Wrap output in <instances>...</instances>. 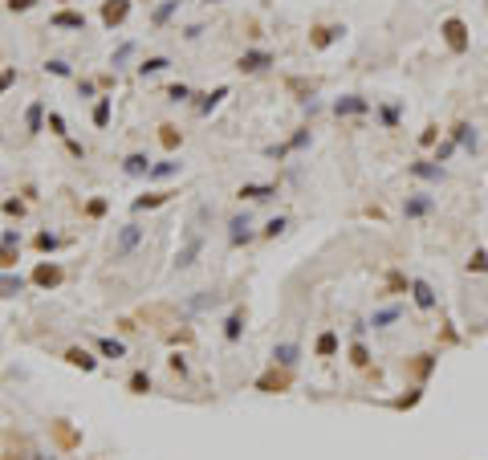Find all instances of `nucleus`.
I'll return each instance as SVG.
<instances>
[{
	"instance_id": "7c9ffc66",
	"label": "nucleus",
	"mask_w": 488,
	"mask_h": 460,
	"mask_svg": "<svg viewBox=\"0 0 488 460\" xmlns=\"http://www.w3.org/2000/svg\"><path fill=\"white\" fill-rule=\"evenodd\" d=\"M350 362H354V367H366V362H371V359H366V346H350Z\"/></svg>"
},
{
	"instance_id": "ddd939ff",
	"label": "nucleus",
	"mask_w": 488,
	"mask_h": 460,
	"mask_svg": "<svg viewBox=\"0 0 488 460\" xmlns=\"http://www.w3.org/2000/svg\"><path fill=\"white\" fill-rule=\"evenodd\" d=\"M98 350H102L106 359H122V355H127V346L118 343V338H102V343H98Z\"/></svg>"
},
{
	"instance_id": "c9c22d12",
	"label": "nucleus",
	"mask_w": 488,
	"mask_h": 460,
	"mask_svg": "<svg viewBox=\"0 0 488 460\" xmlns=\"http://www.w3.org/2000/svg\"><path fill=\"white\" fill-rule=\"evenodd\" d=\"M399 318V310H378L374 314V326H383V322H395Z\"/></svg>"
},
{
	"instance_id": "7ed1b4c3",
	"label": "nucleus",
	"mask_w": 488,
	"mask_h": 460,
	"mask_svg": "<svg viewBox=\"0 0 488 460\" xmlns=\"http://www.w3.org/2000/svg\"><path fill=\"white\" fill-rule=\"evenodd\" d=\"M130 17V0H106V4H102V21H106V25H122V21Z\"/></svg>"
},
{
	"instance_id": "c756f323",
	"label": "nucleus",
	"mask_w": 488,
	"mask_h": 460,
	"mask_svg": "<svg viewBox=\"0 0 488 460\" xmlns=\"http://www.w3.org/2000/svg\"><path fill=\"white\" fill-rule=\"evenodd\" d=\"M8 265H16V253H13V245L0 241V269H8Z\"/></svg>"
},
{
	"instance_id": "423d86ee",
	"label": "nucleus",
	"mask_w": 488,
	"mask_h": 460,
	"mask_svg": "<svg viewBox=\"0 0 488 460\" xmlns=\"http://www.w3.org/2000/svg\"><path fill=\"white\" fill-rule=\"evenodd\" d=\"M257 387L260 391H285V387H289V375H285V371H269V375H260Z\"/></svg>"
},
{
	"instance_id": "c85d7f7f",
	"label": "nucleus",
	"mask_w": 488,
	"mask_h": 460,
	"mask_svg": "<svg viewBox=\"0 0 488 460\" xmlns=\"http://www.w3.org/2000/svg\"><path fill=\"white\" fill-rule=\"evenodd\" d=\"M159 139H163V147H167V151H171V147H179V131H175V127H163V131H159Z\"/></svg>"
},
{
	"instance_id": "6e6552de",
	"label": "nucleus",
	"mask_w": 488,
	"mask_h": 460,
	"mask_svg": "<svg viewBox=\"0 0 488 460\" xmlns=\"http://www.w3.org/2000/svg\"><path fill=\"white\" fill-rule=\"evenodd\" d=\"M65 362H69V367H81V371H94V367H98V362L81 350V346H69V350H65Z\"/></svg>"
},
{
	"instance_id": "e433bc0d",
	"label": "nucleus",
	"mask_w": 488,
	"mask_h": 460,
	"mask_svg": "<svg viewBox=\"0 0 488 460\" xmlns=\"http://www.w3.org/2000/svg\"><path fill=\"white\" fill-rule=\"evenodd\" d=\"M472 269H476V273H484V269H488V257H484V253H476V257H472Z\"/></svg>"
},
{
	"instance_id": "20e7f679",
	"label": "nucleus",
	"mask_w": 488,
	"mask_h": 460,
	"mask_svg": "<svg viewBox=\"0 0 488 460\" xmlns=\"http://www.w3.org/2000/svg\"><path fill=\"white\" fill-rule=\"evenodd\" d=\"M33 281H37L41 289H53V285H62V269L45 261V265H37V269H33Z\"/></svg>"
},
{
	"instance_id": "0eeeda50",
	"label": "nucleus",
	"mask_w": 488,
	"mask_h": 460,
	"mask_svg": "<svg viewBox=\"0 0 488 460\" xmlns=\"http://www.w3.org/2000/svg\"><path fill=\"white\" fill-rule=\"evenodd\" d=\"M134 245H139V229H134V224H127V229L118 232V245H114V253H118V257H127Z\"/></svg>"
},
{
	"instance_id": "4468645a",
	"label": "nucleus",
	"mask_w": 488,
	"mask_h": 460,
	"mask_svg": "<svg viewBox=\"0 0 488 460\" xmlns=\"http://www.w3.org/2000/svg\"><path fill=\"white\" fill-rule=\"evenodd\" d=\"M342 29H313V37H309V45H313V50H325V45H330V41H334V37H338Z\"/></svg>"
},
{
	"instance_id": "bb28decb",
	"label": "nucleus",
	"mask_w": 488,
	"mask_h": 460,
	"mask_svg": "<svg viewBox=\"0 0 488 460\" xmlns=\"http://www.w3.org/2000/svg\"><path fill=\"white\" fill-rule=\"evenodd\" d=\"M411 171H415V176H423V180H439V176H443V171H439V167H431V163H415Z\"/></svg>"
},
{
	"instance_id": "a211bd4d",
	"label": "nucleus",
	"mask_w": 488,
	"mask_h": 460,
	"mask_svg": "<svg viewBox=\"0 0 488 460\" xmlns=\"http://www.w3.org/2000/svg\"><path fill=\"white\" fill-rule=\"evenodd\" d=\"M130 391L146 395V391H151V375H146V371H134V375H130Z\"/></svg>"
},
{
	"instance_id": "79ce46f5",
	"label": "nucleus",
	"mask_w": 488,
	"mask_h": 460,
	"mask_svg": "<svg viewBox=\"0 0 488 460\" xmlns=\"http://www.w3.org/2000/svg\"><path fill=\"white\" fill-rule=\"evenodd\" d=\"M8 8H13V13H25V8H33V0H8Z\"/></svg>"
},
{
	"instance_id": "393cba45",
	"label": "nucleus",
	"mask_w": 488,
	"mask_h": 460,
	"mask_svg": "<svg viewBox=\"0 0 488 460\" xmlns=\"http://www.w3.org/2000/svg\"><path fill=\"white\" fill-rule=\"evenodd\" d=\"M94 122H98V127H106V122H110V102H106V98L94 106Z\"/></svg>"
},
{
	"instance_id": "cd10ccee",
	"label": "nucleus",
	"mask_w": 488,
	"mask_h": 460,
	"mask_svg": "<svg viewBox=\"0 0 488 460\" xmlns=\"http://www.w3.org/2000/svg\"><path fill=\"white\" fill-rule=\"evenodd\" d=\"M334 350H338V338H334V334H322V338H318V355H334Z\"/></svg>"
},
{
	"instance_id": "39448f33",
	"label": "nucleus",
	"mask_w": 488,
	"mask_h": 460,
	"mask_svg": "<svg viewBox=\"0 0 488 460\" xmlns=\"http://www.w3.org/2000/svg\"><path fill=\"white\" fill-rule=\"evenodd\" d=\"M265 66H273V57H269V53H260V50H252V53H244V57H240L244 74H260Z\"/></svg>"
},
{
	"instance_id": "473e14b6",
	"label": "nucleus",
	"mask_w": 488,
	"mask_h": 460,
	"mask_svg": "<svg viewBox=\"0 0 488 460\" xmlns=\"http://www.w3.org/2000/svg\"><path fill=\"white\" fill-rule=\"evenodd\" d=\"M37 248H41V253L57 248V236H53V232H41V236H37Z\"/></svg>"
},
{
	"instance_id": "aec40b11",
	"label": "nucleus",
	"mask_w": 488,
	"mask_h": 460,
	"mask_svg": "<svg viewBox=\"0 0 488 460\" xmlns=\"http://www.w3.org/2000/svg\"><path fill=\"white\" fill-rule=\"evenodd\" d=\"M21 285H25L21 277H0V297H16L21 294Z\"/></svg>"
},
{
	"instance_id": "4c0bfd02",
	"label": "nucleus",
	"mask_w": 488,
	"mask_h": 460,
	"mask_svg": "<svg viewBox=\"0 0 488 460\" xmlns=\"http://www.w3.org/2000/svg\"><path fill=\"white\" fill-rule=\"evenodd\" d=\"M49 127H53V134H65V118L62 115H49Z\"/></svg>"
},
{
	"instance_id": "1a4fd4ad",
	"label": "nucleus",
	"mask_w": 488,
	"mask_h": 460,
	"mask_svg": "<svg viewBox=\"0 0 488 460\" xmlns=\"http://www.w3.org/2000/svg\"><path fill=\"white\" fill-rule=\"evenodd\" d=\"M411 294H415V301H419L423 310H431V306H436V294H431V285H427V281H415V285H411Z\"/></svg>"
},
{
	"instance_id": "ea45409f",
	"label": "nucleus",
	"mask_w": 488,
	"mask_h": 460,
	"mask_svg": "<svg viewBox=\"0 0 488 460\" xmlns=\"http://www.w3.org/2000/svg\"><path fill=\"white\" fill-rule=\"evenodd\" d=\"M49 74H57V78H65V74H69V66H65V62H49Z\"/></svg>"
},
{
	"instance_id": "f8f14e48",
	"label": "nucleus",
	"mask_w": 488,
	"mask_h": 460,
	"mask_svg": "<svg viewBox=\"0 0 488 460\" xmlns=\"http://www.w3.org/2000/svg\"><path fill=\"white\" fill-rule=\"evenodd\" d=\"M122 167H127V176H151V163H146V155H130Z\"/></svg>"
},
{
	"instance_id": "f257e3e1",
	"label": "nucleus",
	"mask_w": 488,
	"mask_h": 460,
	"mask_svg": "<svg viewBox=\"0 0 488 460\" xmlns=\"http://www.w3.org/2000/svg\"><path fill=\"white\" fill-rule=\"evenodd\" d=\"M204 220H208V208H195V220H192V229H187V245L179 248V257H175L179 269L195 265V257H199V245H204V232H199V224H204Z\"/></svg>"
},
{
	"instance_id": "9d476101",
	"label": "nucleus",
	"mask_w": 488,
	"mask_h": 460,
	"mask_svg": "<svg viewBox=\"0 0 488 460\" xmlns=\"http://www.w3.org/2000/svg\"><path fill=\"white\" fill-rule=\"evenodd\" d=\"M334 110H338V118L342 115H362V110H366V102L350 94V98H338V106H334Z\"/></svg>"
},
{
	"instance_id": "f3484780",
	"label": "nucleus",
	"mask_w": 488,
	"mask_h": 460,
	"mask_svg": "<svg viewBox=\"0 0 488 460\" xmlns=\"http://www.w3.org/2000/svg\"><path fill=\"white\" fill-rule=\"evenodd\" d=\"M240 196H248V200H269V196H277V188H273V183H260V188H240Z\"/></svg>"
},
{
	"instance_id": "a18cd8bd",
	"label": "nucleus",
	"mask_w": 488,
	"mask_h": 460,
	"mask_svg": "<svg viewBox=\"0 0 488 460\" xmlns=\"http://www.w3.org/2000/svg\"><path fill=\"white\" fill-rule=\"evenodd\" d=\"M171 371H175V375H183V371H187V362L179 359V355H171Z\"/></svg>"
},
{
	"instance_id": "6ab92c4d",
	"label": "nucleus",
	"mask_w": 488,
	"mask_h": 460,
	"mask_svg": "<svg viewBox=\"0 0 488 460\" xmlns=\"http://www.w3.org/2000/svg\"><path fill=\"white\" fill-rule=\"evenodd\" d=\"M163 200H167V192H155V196H139V200H134V212H143V208H159Z\"/></svg>"
},
{
	"instance_id": "b1692460",
	"label": "nucleus",
	"mask_w": 488,
	"mask_h": 460,
	"mask_svg": "<svg viewBox=\"0 0 488 460\" xmlns=\"http://www.w3.org/2000/svg\"><path fill=\"white\" fill-rule=\"evenodd\" d=\"M240 326H244V318H240V314H232V318H228V326H224V334L232 338V343L240 338Z\"/></svg>"
},
{
	"instance_id": "2eb2a0df",
	"label": "nucleus",
	"mask_w": 488,
	"mask_h": 460,
	"mask_svg": "<svg viewBox=\"0 0 488 460\" xmlns=\"http://www.w3.org/2000/svg\"><path fill=\"white\" fill-rule=\"evenodd\" d=\"M407 216H427L431 212V200L427 196H415V200H407V208H403Z\"/></svg>"
},
{
	"instance_id": "f03ea898",
	"label": "nucleus",
	"mask_w": 488,
	"mask_h": 460,
	"mask_svg": "<svg viewBox=\"0 0 488 460\" xmlns=\"http://www.w3.org/2000/svg\"><path fill=\"white\" fill-rule=\"evenodd\" d=\"M443 41H448V50H452V53H464V50H468V25L452 17L448 25H443Z\"/></svg>"
},
{
	"instance_id": "f704fd0d",
	"label": "nucleus",
	"mask_w": 488,
	"mask_h": 460,
	"mask_svg": "<svg viewBox=\"0 0 488 460\" xmlns=\"http://www.w3.org/2000/svg\"><path fill=\"white\" fill-rule=\"evenodd\" d=\"M167 98H171V102H183V98H192V94H187V86H171V90H167Z\"/></svg>"
},
{
	"instance_id": "72a5a7b5",
	"label": "nucleus",
	"mask_w": 488,
	"mask_h": 460,
	"mask_svg": "<svg viewBox=\"0 0 488 460\" xmlns=\"http://www.w3.org/2000/svg\"><path fill=\"white\" fill-rule=\"evenodd\" d=\"M175 167L179 163H155V167H151V176H155V180H163V176H175Z\"/></svg>"
},
{
	"instance_id": "37998d69",
	"label": "nucleus",
	"mask_w": 488,
	"mask_h": 460,
	"mask_svg": "<svg viewBox=\"0 0 488 460\" xmlns=\"http://www.w3.org/2000/svg\"><path fill=\"white\" fill-rule=\"evenodd\" d=\"M106 212V200H90V216H102Z\"/></svg>"
},
{
	"instance_id": "dca6fc26",
	"label": "nucleus",
	"mask_w": 488,
	"mask_h": 460,
	"mask_svg": "<svg viewBox=\"0 0 488 460\" xmlns=\"http://www.w3.org/2000/svg\"><path fill=\"white\" fill-rule=\"evenodd\" d=\"M220 98H228V86H220V90H211V94H204V98H199V115H208V110H211V106H216Z\"/></svg>"
},
{
	"instance_id": "9b49d317",
	"label": "nucleus",
	"mask_w": 488,
	"mask_h": 460,
	"mask_svg": "<svg viewBox=\"0 0 488 460\" xmlns=\"http://www.w3.org/2000/svg\"><path fill=\"white\" fill-rule=\"evenodd\" d=\"M53 25H57V29H86V17H81V13H57Z\"/></svg>"
},
{
	"instance_id": "58836bf2",
	"label": "nucleus",
	"mask_w": 488,
	"mask_h": 460,
	"mask_svg": "<svg viewBox=\"0 0 488 460\" xmlns=\"http://www.w3.org/2000/svg\"><path fill=\"white\" fill-rule=\"evenodd\" d=\"M4 212H8V216H21V212H25V204H21V200H8V204H4Z\"/></svg>"
},
{
	"instance_id": "a878e982",
	"label": "nucleus",
	"mask_w": 488,
	"mask_h": 460,
	"mask_svg": "<svg viewBox=\"0 0 488 460\" xmlns=\"http://www.w3.org/2000/svg\"><path fill=\"white\" fill-rule=\"evenodd\" d=\"M25 127H29V131H41V106H37V102H33L29 115H25Z\"/></svg>"
},
{
	"instance_id": "2f4dec72",
	"label": "nucleus",
	"mask_w": 488,
	"mask_h": 460,
	"mask_svg": "<svg viewBox=\"0 0 488 460\" xmlns=\"http://www.w3.org/2000/svg\"><path fill=\"white\" fill-rule=\"evenodd\" d=\"M452 134H455V139H460V143H468V147H476V134H472L468 127H464V122H460V127H455Z\"/></svg>"
},
{
	"instance_id": "c03bdc74",
	"label": "nucleus",
	"mask_w": 488,
	"mask_h": 460,
	"mask_svg": "<svg viewBox=\"0 0 488 460\" xmlns=\"http://www.w3.org/2000/svg\"><path fill=\"white\" fill-rule=\"evenodd\" d=\"M285 229V220H269V229H265V236H277V232Z\"/></svg>"
},
{
	"instance_id": "a19ab883",
	"label": "nucleus",
	"mask_w": 488,
	"mask_h": 460,
	"mask_svg": "<svg viewBox=\"0 0 488 460\" xmlns=\"http://www.w3.org/2000/svg\"><path fill=\"white\" fill-rule=\"evenodd\" d=\"M419 143H423V147H431V143H436V127H427V131L419 134Z\"/></svg>"
},
{
	"instance_id": "5701e85b",
	"label": "nucleus",
	"mask_w": 488,
	"mask_h": 460,
	"mask_svg": "<svg viewBox=\"0 0 488 460\" xmlns=\"http://www.w3.org/2000/svg\"><path fill=\"white\" fill-rule=\"evenodd\" d=\"M248 241V220H232V245H244Z\"/></svg>"
},
{
	"instance_id": "412c9836",
	"label": "nucleus",
	"mask_w": 488,
	"mask_h": 460,
	"mask_svg": "<svg viewBox=\"0 0 488 460\" xmlns=\"http://www.w3.org/2000/svg\"><path fill=\"white\" fill-rule=\"evenodd\" d=\"M163 69H167V57H146L143 66H139V74L146 78V74H163Z\"/></svg>"
},
{
	"instance_id": "4be33fe9",
	"label": "nucleus",
	"mask_w": 488,
	"mask_h": 460,
	"mask_svg": "<svg viewBox=\"0 0 488 460\" xmlns=\"http://www.w3.org/2000/svg\"><path fill=\"white\" fill-rule=\"evenodd\" d=\"M273 359L281 362V367H293V362H297V346H277Z\"/></svg>"
}]
</instances>
